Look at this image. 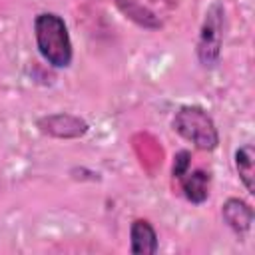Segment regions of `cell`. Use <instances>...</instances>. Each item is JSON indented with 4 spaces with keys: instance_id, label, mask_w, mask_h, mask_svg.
<instances>
[{
    "instance_id": "6da1fadb",
    "label": "cell",
    "mask_w": 255,
    "mask_h": 255,
    "mask_svg": "<svg viewBox=\"0 0 255 255\" xmlns=\"http://www.w3.org/2000/svg\"><path fill=\"white\" fill-rule=\"evenodd\" d=\"M34 38L40 56L54 68H68L74 58L66 22L54 12H42L34 20Z\"/></svg>"
},
{
    "instance_id": "7a4b0ae2",
    "label": "cell",
    "mask_w": 255,
    "mask_h": 255,
    "mask_svg": "<svg viewBox=\"0 0 255 255\" xmlns=\"http://www.w3.org/2000/svg\"><path fill=\"white\" fill-rule=\"evenodd\" d=\"M173 129L201 151H213L219 145V131L213 118L201 106H181L171 122Z\"/></svg>"
},
{
    "instance_id": "3957f363",
    "label": "cell",
    "mask_w": 255,
    "mask_h": 255,
    "mask_svg": "<svg viewBox=\"0 0 255 255\" xmlns=\"http://www.w3.org/2000/svg\"><path fill=\"white\" fill-rule=\"evenodd\" d=\"M223 24H225V10L221 2H213L199 28V38L195 46L197 60L203 68L211 70L221 60V46H223Z\"/></svg>"
},
{
    "instance_id": "277c9868",
    "label": "cell",
    "mask_w": 255,
    "mask_h": 255,
    "mask_svg": "<svg viewBox=\"0 0 255 255\" xmlns=\"http://www.w3.org/2000/svg\"><path fill=\"white\" fill-rule=\"evenodd\" d=\"M88 122L74 116V114H52V116H44L38 120V129L50 137H58V139H74V137H82L88 133Z\"/></svg>"
},
{
    "instance_id": "5b68a950",
    "label": "cell",
    "mask_w": 255,
    "mask_h": 255,
    "mask_svg": "<svg viewBox=\"0 0 255 255\" xmlns=\"http://www.w3.org/2000/svg\"><path fill=\"white\" fill-rule=\"evenodd\" d=\"M221 217L235 235H245L251 229L255 215L247 201H243L239 197H229L221 205Z\"/></svg>"
},
{
    "instance_id": "8992f818",
    "label": "cell",
    "mask_w": 255,
    "mask_h": 255,
    "mask_svg": "<svg viewBox=\"0 0 255 255\" xmlns=\"http://www.w3.org/2000/svg\"><path fill=\"white\" fill-rule=\"evenodd\" d=\"M157 233L147 219H133L129 225V251L133 255H153L157 251Z\"/></svg>"
},
{
    "instance_id": "52a82bcc",
    "label": "cell",
    "mask_w": 255,
    "mask_h": 255,
    "mask_svg": "<svg viewBox=\"0 0 255 255\" xmlns=\"http://www.w3.org/2000/svg\"><path fill=\"white\" fill-rule=\"evenodd\" d=\"M183 197L195 205H201L209 197V183L211 175L205 169H187L181 177H177Z\"/></svg>"
},
{
    "instance_id": "ba28073f",
    "label": "cell",
    "mask_w": 255,
    "mask_h": 255,
    "mask_svg": "<svg viewBox=\"0 0 255 255\" xmlns=\"http://www.w3.org/2000/svg\"><path fill=\"white\" fill-rule=\"evenodd\" d=\"M255 149L251 143L241 145L235 151V169L239 173L241 183L249 193H255Z\"/></svg>"
},
{
    "instance_id": "9c48e42d",
    "label": "cell",
    "mask_w": 255,
    "mask_h": 255,
    "mask_svg": "<svg viewBox=\"0 0 255 255\" xmlns=\"http://www.w3.org/2000/svg\"><path fill=\"white\" fill-rule=\"evenodd\" d=\"M116 2H118V6H120L131 20H135L139 26H145V28H159V26H161V22L155 20L153 12H149L147 8H143L141 4H137L135 0H116Z\"/></svg>"
},
{
    "instance_id": "30bf717a",
    "label": "cell",
    "mask_w": 255,
    "mask_h": 255,
    "mask_svg": "<svg viewBox=\"0 0 255 255\" xmlns=\"http://www.w3.org/2000/svg\"><path fill=\"white\" fill-rule=\"evenodd\" d=\"M189 167H191V153H189L187 149L177 151L175 157H173V167H171V175H173V179L181 177Z\"/></svg>"
}]
</instances>
